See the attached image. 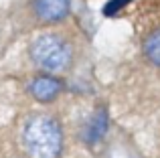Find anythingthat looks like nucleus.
I'll return each mask as SVG.
<instances>
[{"label":"nucleus","mask_w":160,"mask_h":158,"mask_svg":"<svg viewBox=\"0 0 160 158\" xmlns=\"http://www.w3.org/2000/svg\"><path fill=\"white\" fill-rule=\"evenodd\" d=\"M59 89H61V85L53 77H37L31 83V93L37 99H41V101H51L55 95L59 93Z\"/></svg>","instance_id":"4"},{"label":"nucleus","mask_w":160,"mask_h":158,"mask_svg":"<svg viewBox=\"0 0 160 158\" xmlns=\"http://www.w3.org/2000/svg\"><path fill=\"white\" fill-rule=\"evenodd\" d=\"M106 130H108V116L103 114V111H99L98 116H93L91 124L87 126L85 140H87V142H95V140H99L103 136V132H106Z\"/></svg>","instance_id":"5"},{"label":"nucleus","mask_w":160,"mask_h":158,"mask_svg":"<svg viewBox=\"0 0 160 158\" xmlns=\"http://www.w3.org/2000/svg\"><path fill=\"white\" fill-rule=\"evenodd\" d=\"M146 55L150 57L152 63L160 65V31H156L154 35H150V39L146 41Z\"/></svg>","instance_id":"6"},{"label":"nucleus","mask_w":160,"mask_h":158,"mask_svg":"<svg viewBox=\"0 0 160 158\" xmlns=\"http://www.w3.org/2000/svg\"><path fill=\"white\" fill-rule=\"evenodd\" d=\"M32 61L45 71H63L71 61V49L61 37L57 35H43L32 43L31 47Z\"/></svg>","instance_id":"2"},{"label":"nucleus","mask_w":160,"mask_h":158,"mask_svg":"<svg viewBox=\"0 0 160 158\" xmlns=\"http://www.w3.org/2000/svg\"><path fill=\"white\" fill-rule=\"evenodd\" d=\"M128 2H130V0H112L109 4H106V8H103V14H109V16L116 14V12L120 10L122 6H126Z\"/></svg>","instance_id":"7"},{"label":"nucleus","mask_w":160,"mask_h":158,"mask_svg":"<svg viewBox=\"0 0 160 158\" xmlns=\"http://www.w3.org/2000/svg\"><path fill=\"white\" fill-rule=\"evenodd\" d=\"M35 10L39 14V18L55 22L67 16L69 12V0H37Z\"/></svg>","instance_id":"3"},{"label":"nucleus","mask_w":160,"mask_h":158,"mask_svg":"<svg viewBox=\"0 0 160 158\" xmlns=\"http://www.w3.org/2000/svg\"><path fill=\"white\" fill-rule=\"evenodd\" d=\"M61 128L49 116H35L24 128V146L31 158H57L61 152Z\"/></svg>","instance_id":"1"}]
</instances>
